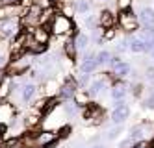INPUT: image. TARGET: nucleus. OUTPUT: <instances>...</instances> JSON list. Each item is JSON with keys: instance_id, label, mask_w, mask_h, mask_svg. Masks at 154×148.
Returning <instances> with one entry per match:
<instances>
[{"instance_id": "nucleus-8", "label": "nucleus", "mask_w": 154, "mask_h": 148, "mask_svg": "<svg viewBox=\"0 0 154 148\" xmlns=\"http://www.w3.org/2000/svg\"><path fill=\"white\" fill-rule=\"evenodd\" d=\"M97 19H98V28H102V30H109L117 24V17H115L113 11H109V9H102Z\"/></svg>"}, {"instance_id": "nucleus-30", "label": "nucleus", "mask_w": 154, "mask_h": 148, "mask_svg": "<svg viewBox=\"0 0 154 148\" xmlns=\"http://www.w3.org/2000/svg\"><path fill=\"white\" fill-rule=\"evenodd\" d=\"M145 76H147V80H149L150 83H154V65H152V67H149V69H147Z\"/></svg>"}, {"instance_id": "nucleus-9", "label": "nucleus", "mask_w": 154, "mask_h": 148, "mask_svg": "<svg viewBox=\"0 0 154 148\" xmlns=\"http://www.w3.org/2000/svg\"><path fill=\"white\" fill-rule=\"evenodd\" d=\"M137 22L143 30H152L154 28V9L152 8H143L137 15Z\"/></svg>"}, {"instance_id": "nucleus-14", "label": "nucleus", "mask_w": 154, "mask_h": 148, "mask_svg": "<svg viewBox=\"0 0 154 148\" xmlns=\"http://www.w3.org/2000/svg\"><path fill=\"white\" fill-rule=\"evenodd\" d=\"M128 50L134 52V54H143L147 52V47H145V41H143L137 33H134V35L128 37Z\"/></svg>"}, {"instance_id": "nucleus-37", "label": "nucleus", "mask_w": 154, "mask_h": 148, "mask_svg": "<svg viewBox=\"0 0 154 148\" xmlns=\"http://www.w3.org/2000/svg\"><path fill=\"white\" fill-rule=\"evenodd\" d=\"M102 2H106V0H102Z\"/></svg>"}, {"instance_id": "nucleus-20", "label": "nucleus", "mask_w": 154, "mask_h": 148, "mask_svg": "<svg viewBox=\"0 0 154 148\" xmlns=\"http://www.w3.org/2000/svg\"><path fill=\"white\" fill-rule=\"evenodd\" d=\"M11 82H13V80L9 78V76H6L2 82H0V100L6 98L9 93H11Z\"/></svg>"}, {"instance_id": "nucleus-22", "label": "nucleus", "mask_w": 154, "mask_h": 148, "mask_svg": "<svg viewBox=\"0 0 154 148\" xmlns=\"http://www.w3.org/2000/svg\"><path fill=\"white\" fill-rule=\"evenodd\" d=\"M95 58H97L98 67H104V65H109V61H112V54L108 50H100V52L95 54Z\"/></svg>"}, {"instance_id": "nucleus-17", "label": "nucleus", "mask_w": 154, "mask_h": 148, "mask_svg": "<svg viewBox=\"0 0 154 148\" xmlns=\"http://www.w3.org/2000/svg\"><path fill=\"white\" fill-rule=\"evenodd\" d=\"M74 11L78 15H89L93 9V2L91 0H74Z\"/></svg>"}, {"instance_id": "nucleus-10", "label": "nucleus", "mask_w": 154, "mask_h": 148, "mask_svg": "<svg viewBox=\"0 0 154 148\" xmlns=\"http://www.w3.org/2000/svg\"><path fill=\"white\" fill-rule=\"evenodd\" d=\"M80 74H91L98 69V63H97V58H95V54H85L84 56V59L80 61Z\"/></svg>"}, {"instance_id": "nucleus-19", "label": "nucleus", "mask_w": 154, "mask_h": 148, "mask_svg": "<svg viewBox=\"0 0 154 148\" xmlns=\"http://www.w3.org/2000/svg\"><path fill=\"white\" fill-rule=\"evenodd\" d=\"M63 52H65V56H67L69 59H74V58H76L78 50H76V44H74V39H72V37H69L67 41H65V44H63Z\"/></svg>"}, {"instance_id": "nucleus-26", "label": "nucleus", "mask_w": 154, "mask_h": 148, "mask_svg": "<svg viewBox=\"0 0 154 148\" xmlns=\"http://www.w3.org/2000/svg\"><path fill=\"white\" fill-rule=\"evenodd\" d=\"M115 50H117L119 54H121V52H125V50H128V37H123V39H121Z\"/></svg>"}, {"instance_id": "nucleus-5", "label": "nucleus", "mask_w": 154, "mask_h": 148, "mask_svg": "<svg viewBox=\"0 0 154 148\" xmlns=\"http://www.w3.org/2000/svg\"><path fill=\"white\" fill-rule=\"evenodd\" d=\"M128 117H130V107L123 102V104H115V107L112 109V115H109V120H112L113 126H121Z\"/></svg>"}, {"instance_id": "nucleus-33", "label": "nucleus", "mask_w": 154, "mask_h": 148, "mask_svg": "<svg viewBox=\"0 0 154 148\" xmlns=\"http://www.w3.org/2000/svg\"><path fill=\"white\" fill-rule=\"evenodd\" d=\"M2 63H4V56H2V54H0V65H2Z\"/></svg>"}, {"instance_id": "nucleus-25", "label": "nucleus", "mask_w": 154, "mask_h": 148, "mask_svg": "<svg viewBox=\"0 0 154 148\" xmlns=\"http://www.w3.org/2000/svg\"><path fill=\"white\" fill-rule=\"evenodd\" d=\"M117 8H119V11L130 9L132 8V0H117Z\"/></svg>"}, {"instance_id": "nucleus-35", "label": "nucleus", "mask_w": 154, "mask_h": 148, "mask_svg": "<svg viewBox=\"0 0 154 148\" xmlns=\"http://www.w3.org/2000/svg\"><path fill=\"white\" fill-rule=\"evenodd\" d=\"M48 2H50V4H54V2H58V0H48Z\"/></svg>"}, {"instance_id": "nucleus-24", "label": "nucleus", "mask_w": 154, "mask_h": 148, "mask_svg": "<svg viewBox=\"0 0 154 148\" xmlns=\"http://www.w3.org/2000/svg\"><path fill=\"white\" fill-rule=\"evenodd\" d=\"M113 37H115V28L102 30V39H100V41H112Z\"/></svg>"}, {"instance_id": "nucleus-23", "label": "nucleus", "mask_w": 154, "mask_h": 148, "mask_svg": "<svg viewBox=\"0 0 154 148\" xmlns=\"http://www.w3.org/2000/svg\"><path fill=\"white\" fill-rule=\"evenodd\" d=\"M78 109H80V106L76 104L74 100H67V102H65V104H63V111L67 113L69 117H74L76 113H78Z\"/></svg>"}, {"instance_id": "nucleus-36", "label": "nucleus", "mask_w": 154, "mask_h": 148, "mask_svg": "<svg viewBox=\"0 0 154 148\" xmlns=\"http://www.w3.org/2000/svg\"><path fill=\"white\" fill-rule=\"evenodd\" d=\"M150 56H152V59H154V50H152V52H150Z\"/></svg>"}, {"instance_id": "nucleus-2", "label": "nucleus", "mask_w": 154, "mask_h": 148, "mask_svg": "<svg viewBox=\"0 0 154 148\" xmlns=\"http://www.w3.org/2000/svg\"><path fill=\"white\" fill-rule=\"evenodd\" d=\"M48 28H50V33H54V35H67V33H71L74 30V24H72V20L69 17H65L61 13H56L52 17Z\"/></svg>"}, {"instance_id": "nucleus-13", "label": "nucleus", "mask_w": 154, "mask_h": 148, "mask_svg": "<svg viewBox=\"0 0 154 148\" xmlns=\"http://www.w3.org/2000/svg\"><path fill=\"white\" fill-rule=\"evenodd\" d=\"M106 87H108V80L106 78H97L89 83V87H87V95L89 96H98V95H102L106 91Z\"/></svg>"}, {"instance_id": "nucleus-21", "label": "nucleus", "mask_w": 154, "mask_h": 148, "mask_svg": "<svg viewBox=\"0 0 154 148\" xmlns=\"http://www.w3.org/2000/svg\"><path fill=\"white\" fill-rule=\"evenodd\" d=\"M9 119H13V109L8 104H0V124L8 122Z\"/></svg>"}, {"instance_id": "nucleus-28", "label": "nucleus", "mask_w": 154, "mask_h": 148, "mask_svg": "<svg viewBox=\"0 0 154 148\" xmlns=\"http://www.w3.org/2000/svg\"><path fill=\"white\" fill-rule=\"evenodd\" d=\"M20 0H0V8H9V6H19Z\"/></svg>"}, {"instance_id": "nucleus-27", "label": "nucleus", "mask_w": 154, "mask_h": 148, "mask_svg": "<svg viewBox=\"0 0 154 148\" xmlns=\"http://www.w3.org/2000/svg\"><path fill=\"white\" fill-rule=\"evenodd\" d=\"M134 144H136L134 141H132L130 137H126V139H123V141L119 143V146H117V148H132V146H134Z\"/></svg>"}, {"instance_id": "nucleus-34", "label": "nucleus", "mask_w": 154, "mask_h": 148, "mask_svg": "<svg viewBox=\"0 0 154 148\" xmlns=\"http://www.w3.org/2000/svg\"><path fill=\"white\" fill-rule=\"evenodd\" d=\"M149 96H152V98H154V89H152V93H150V95H149Z\"/></svg>"}, {"instance_id": "nucleus-32", "label": "nucleus", "mask_w": 154, "mask_h": 148, "mask_svg": "<svg viewBox=\"0 0 154 148\" xmlns=\"http://www.w3.org/2000/svg\"><path fill=\"white\" fill-rule=\"evenodd\" d=\"M80 148H106V146L98 143V144H91V146H80Z\"/></svg>"}, {"instance_id": "nucleus-1", "label": "nucleus", "mask_w": 154, "mask_h": 148, "mask_svg": "<svg viewBox=\"0 0 154 148\" xmlns=\"http://www.w3.org/2000/svg\"><path fill=\"white\" fill-rule=\"evenodd\" d=\"M34 56H32L30 52H28V56L26 54H20V56H17V58L8 65V71H6V74L11 78V76H20V74H24V72H28V69L32 67V63H34Z\"/></svg>"}, {"instance_id": "nucleus-16", "label": "nucleus", "mask_w": 154, "mask_h": 148, "mask_svg": "<svg viewBox=\"0 0 154 148\" xmlns=\"http://www.w3.org/2000/svg\"><path fill=\"white\" fill-rule=\"evenodd\" d=\"M145 133H147V124L141 122V124H136V126L130 128L128 137L134 141V143H139V141H145Z\"/></svg>"}, {"instance_id": "nucleus-6", "label": "nucleus", "mask_w": 154, "mask_h": 148, "mask_svg": "<svg viewBox=\"0 0 154 148\" xmlns=\"http://www.w3.org/2000/svg\"><path fill=\"white\" fill-rule=\"evenodd\" d=\"M78 93V83L74 82V80H67L58 91V98L63 100V102H67V100H72L74 95Z\"/></svg>"}, {"instance_id": "nucleus-18", "label": "nucleus", "mask_w": 154, "mask_h": 148, "mask_svg": "<svg viewBox=\"0 0 154 148\" xmlns=\"http://www.w3.org/2000/svg\"><path fill=\"white\" fill-rule=\"evenodd\" d=\"M74 44H76V50L78 52H84L87 50L89 47V37H87V33H74Z\"/></svg>"}, {"instance_id": "nucleus-7", "label": "nucleus", "mask_w": 154, "mask_h": 148, "mask_svg": "<svg viewBox=\"0 0 154 148\" xmlns=\"http://www.w3.org/2000/svg\"><path fill=\"white\" fill-rule=\"evenodd\" d=\"M126 95H128V85L125 82H115L112 85V89H109V96H112L115 104H123Z\"/></svg>"}, {"instance_id": "nucleus-15", "label": "nucleus", "mask_w": 154, "mask_h": 148, "mask_svg": "<svg viewBox=\"0 0 154 148\" xmlns=\"http://www.w3.org/2000/svg\"><path fill=\"white\" fill-rule=\"evenodd\" d=\"M112 72H113V76L115 78H119V80H123V78H126V76H130V72H132V67H130V63H126V61H117L113 67H112Z\"/></svg>"}, {"instance_id": "nucleus-3", "label": "nucleus", "mask_w": 154, "mask_h": 148, "mask_svg": "<svg viewBox=\"0 0 154 148\" xmlns=\"http://www.w3.org/2000/svg\"><path fill=\"white\" fill-rule=\"evenodd\" d=\"M117 24L123 28L126 33H134L139 28V22H137V15L134 13L132 9H125V11H119L117 15Z\"/></svg>"}, {"instance_id": "nucleus-29", "label": "nucleus", "mask_w": 154, "mask_h": 148, "mask_svg": "<svg viewBox=\"0 0 154 148\" xmlns=\"http://www.w3.org/2000/svg\"><path fill=\"white\" fill-rule=\"evenodd\" d=\"M119 133H121V126H115V128H112V130L108 131V135H106V137H108L109 141H112V139H115V137H117Z\"/></svg>"}, {"instance_id": "nucleus-12", "label": "nucleus", "mask_w": 154, "mask_h": 148, "mask_svg": "<svg viewBox=\"0 0 154 148\" xmlns=\"http://www.w3.org/2000/svg\"><path fill=\"white\" fill-rule=\"evenodd\" d=\"M32 39L39 44H48L50 41V28L48 26H37L32 30Z\"/></svg>"}, {"instance_id": "nucleus-31", "label": "nucleus", "mask_w": 154, "mask_h": 148, "mask_svg": "<svg viewBox=\"0 0 154 148\" xmlns=\"http://www.w3.org/2000/svg\"><path fill=\"white\" fill-rule=\"evenodd\" d=\"M132 148H150V144H149L147 141H139V143H136Z\"/></svg>"}, {"instance_id": "nucleus-4", "label": "nucleus", "mask_w": 154, "mask_h": 148, "mask_svg": "<svg viewBox=\"0 0 154 148\" xmlns=\"http://www.w3.org/2000/svg\"><path fill=\"white\" fill-rule=\"evenodd\" d=\"M20 33V19L11 17V19H0V37L6 39H15Z\"/></svg>"}, {"instance_id": "nucleus-11", "label": "nucleus", "mask_w": 154, "mask_h": 148, "mask_svg": "<svg viewBox=\"0 0 154 148\" xmlns=\"http://www.w3.org/2000/svg\"><path fill=\"white\" fill-rule=\"evenodd\" d=\"M35 95H37V85L34 82H26V83L20 85V100L24 104H30L35 98Z\"/></svg>"}]
</instances>
